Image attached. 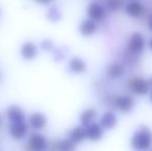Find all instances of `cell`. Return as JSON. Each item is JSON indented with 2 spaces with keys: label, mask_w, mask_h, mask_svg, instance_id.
<instances>
[{
  "label": "cell",
  "mask_w": 152,
  "mask_h": 151,
  "mask_svg": "<svg viewBox=\"0 0 152 151\" xmlns=\"http://www.w3.org/2000/svg\"><path fill=\"white\" fill-rule=\"evenodd\" d=\"M152 146V131L146 125H141L130 139V147L134 151H148Z\"/></svg>",
  "instance_id": "1"
},
{
  "label": "cell",
  "mask_w": 152,
  "mask_h": 151,
  "mask_svg": "<svg viewBox=\"0 0 152 151\" xmlns=\"http://www.w3.org/2000/svg\"><path fill=\"white\" fill-rule=\"evenodd\" d=\"M106 106L111 109L117 110L122 114H128L134 110L136 101L129 94H115L106 98Z\"/></svg>",
  "instance_id": "2"
},
{
  "label": "cell",
  "mask_w": 152,
  "mask_h": 151,
  "mask_svg": "<svg viewBox=\"0 0 152 151\" xmlns=\"http://www.w3.org/2000/svg\"><path fill=\"white\" fill-rule=\"evenodd\" d=\"M127 88L132 93H134V95H139V96L148 94L151 90L149 80H146L140 76L132 77L127 81Z\"/></svg>",
  "instance_id": "3"
},
{
  "label": "cell",
  "mask_w": 152,
  "mask_h": 151,
  "mask_svg": "<svg viewBox=\"0 0 152 151\" xmlns=\"http://www.w3.org/2000/svg\"><path fill=\"white\" fill-rule=\"evenodd\" d=\"M146 40L145 36L139 31L132 33L127 40V51L134 56H140L144 53Z\"/></svg>",
  "instance_id": "4"
},
{
  "label": "cell",
  "mask_w": 152,
  "mask_h": 151,
  "mask_svg": "<svg viewBox=\"0 0 152 151\" xmlns=\"http://www.w3.org/2000/svg\"><path fill=\"white\" fill-rule=\"evenodd\" d=\"M47 147L48 141L44 135L39 133H33L29 136L26 151H44Z\"/></svg>",
  "instance_id": "5"
},
{
  "label": "cell",
  "mask_w": 152,
  "mask_h": 151,
  "mask_svg": "<svg viewBox=\"0 0 152 151\" xmlns=\"http://www.w3.org/2000/svg\"><path fill=\"white\" fill-rule=\"evenodd\" d=\"M86 12L89 19L95 21V22H102L107 18V12L108 10L99 2L93 1L88 4Z\"/></svg>",
  "instance_id": "6"
},
{
  "label": "cell",
  "mask_w": 152,
  "mask_h": 151,
  "mask_svg": "<svg viewBox=\"0 0 152 151\" xmlns=\"http://www.w3.org/2000/svg\"><path fill=\"white\" fill-rule=\"evenodd\" d=\"M124 10L126 15L130 18L141 19L146 14V6L139 0H132V1L126 2Z\"/></svg>",
  "instance_id": "7"
},
{
  "label": "cell",
  "mask_w": 152,
  "mask_h": 151,
  "mask_svg": "<svg viewBox=\"0 0 152 151\" xmlns=\"http://www.w3.org/2000/svg\"><path fill=\"white\" fill-rule=\"evenodd\" d=\"M28 133V125L25 122L20 123H10V135L15 140H23Z\"/></svg>",
  "instance_id": "8"
},
{
  "label": "cell",
  "mask_w": 152,
  "mask_h": 151,
  "mask_svg": "<svg viewBox=\"0 0 152 151\" xmlns=\"http://www.w3.org/2000/svg\"><path fill=\"white\" fill-rule=\"evenodd\" d=\"M6 116L10 123L25 122V112L20 106L12 105L6 111Z\"/></svg>",
  "instance_id": "9"
},
{
  "label": "cell",
  "mask_w": 152,
  "mask_h": 151,
  "mask_svg": "<svg viewBox=\"0 0 152 151\" xmlns=\"http://www.w3.org/2000/svg\"><path fill=\"white\" fill-rule=\"evenodd\" d=\"M86 128V136L87 139L90 140L92 142H98L102 139L104 137V128L99 123H91L88 126L85 127Z\"/></svg>",
  "instance_id": "10"
},
{
  "label": "cell",
  "mask_w": 152,
  "mask_h": 151,
  "mask_svg": "<svg viewBox=\"0 0 152 151\" xmlns=\"http://www.w3.org/2000/svg\"><path fill=\"white\" fill-rule=\"evenodd\" d=\"M48 123L46 115L42 112H34L29 117V125L34 131H42L46 127Z\"/></svg>",
  "instance_id": "11"
},
{
  "label": "cell",
  "mask_w": 152,
  "mask_h": 151,
  "mask_svg": "<svg viewBox=\"0 0 152 151\" xmlns=\"http://www.w3.org/2000/svg\"><path fill=\"white\" fill-rule=\"evenodd\" d=\"M106 74L111 80H118L125 74V66L122 63L115 61V62H112L108 65Z\"/></svg>",
  "instance_id": "12"
},
{
  "label": "cell",
  "mask_w": 152,
  "mask_h": 151,
  "mask_svg": "<svg viewBox=\"0 0 152 151\" xmlns=\"http://www.w3.org/2000/svg\"><path fill=\"white\" fill-rule=\"evenodd\" d=\"M97 30V24L95 21L91 20V19H85L79 25V31H80L81 35L85 37H89L93 35Z\"/></svg>",
  "instance_id": "13"
},
{
  "label": "cell",
  "mask_w": 152,
  "mask_h": 151,
  "mask_svg": "<svg viewBox=\"0 0 152 151\" xmlns=\"http://www.w3.org/2000/svg\"><path fill=\"white\" fill-rule=\"evenodd\" d=\"M21 56L26 60H32L38 54V48L33 42H26L21 46Z\"/></svg>",
  "instance_id": "14"
},
{
  "label": "cell",
  "mask_w": 152,
  "mask_h": 151,
  "mask_svg": "<svg viewBox=\"0 0 152 151\" xmlns=\"http://www.w3.org/2000/svg\"><path fill=\"white\" fill-rule=\"evenodd\" d=\"M117 122H118L117 115L113 111L106 112L99 120V124L104 129H113L117 125Z\"/></svg>",
  "instance_id": "15"
},
{
  "label": "cell",
  "mask_w": 152,
  "mask_h": 151,
  "mask_svg": "<svg viewBox=\"0 0 152 151\" xmlns=\"http://www.w3.org/2000/svg\"><path fill=\"white\" fill-rule=\"evenodd\" d=\"M51 148L54 151H76L77 144H75L70 139L66 138V139L53 142V144H51Z\"/></svg>",
  "instance_id": "16"
},
{
  "label": "cell",
  "mask_w": 152,
  "mask_h": 151,
  "mask_svg": "<svg viewBox=\"0 0 152 151\" xmlns=\"http://www.w3.org/2000/svg\"><path fill=\"white\" fill-rule=\"evenodd\" d=\"M68 139H70L75 144H81L87 139L86 128L83 125L76 126L68 131Z\"/></svg>",
  "instance_id": "17"
},
{
  "label": "cell",
  "mask_w": 152,
  "mask_h": 151,
  "mask_svg": "<svg viewBox=\"0 0 152 151\" xmlns=\"http://www.w3.org/2000/svg\"><path fill=\"white\" fill-rule=\"evenodd\" d=\"M68 69L70 73L80 75L87 69V63L80 57H72L68 62Z\"/></svg>",
  "instance_id": "18"
},
{
  "label": "cell",
  "mask_w": 152,
  "mask_h": 151,
  "mask_svg": "<svg viewBox=\"0 0 152 151\" xmlns=\"http://www.w3.org/2000/svg\"><path fill=\"white\" fill-rule=\"evenodd\" d=\"M96 117H97V111L94 108H88L80 114V122L83 126L86 127L94 122Z\"/></svg>",
  "instance_id": "19"
},
{
  "label": "cell",
  "mask_w": 152,
  "mask_h": 151,
  "mask_svg": "<svg viewBox=\"0 0 152 151\" xmlns=\"http://www.w3.org/2000/svg\"><path fill=\"white\" fill-rule=\"evenodd\" d=\"M125 0H106L104 7L110 12H117L125 7Z\"/></svg>",
  "instance_id": "20"
},
{
  "label": "cell",
  "mask_w": 152,
  "mask_h": 151,
  "mask_svg": "<svg viewBox=\"0 0 152 151\" xmlns=\"http://www.w3.org/2000/svg\"><path fill=\"white\" fill-rule=\"evenodd\" d=\"M47 17L50 21L52 22H58L59 20H61L62 18V14L59 10V8H57L56 6H53L49 9L48 14H47Z\"/></svg>",
  "instance_id": "21"
},
{
  "label": "cell",
  "mask_w": 152,
  "mask_h": 151,
  "mask_svg": "<svg viewBox=\"0 0 152 151\" xmlns=\"http://www.w3.org/2000/svg\"><path fill=\"white\" fill-rule=\"evenodd\" d=\"M42 49H44V50H50V49L53 47V44L50 42V40H45V42H42Z\"/></svg>",
  "instance_id": "22"
},
{
  "label": "cell",
  "mask_w": 152,
  "mask_h": 151,
  "mask_svg": "<svg viewBox=\"0 0 152 151\" xmlns=\"http://www.w3.org/2000/svg\"><path fill=\"white\" fill-rule=\"evenodd\" d=\"M34 1L37 2V3H39V4H50L53 0H34Z\"/></svg>",
  "instance_id": "23"
},
{
  "label": "cell",
  "mask_w": 152,
  "mask_h": 151,
  "mask_svg": "<svg viewBox=\"0 0 152 151\" xmlns=\"http://www.w3.org/2000/svg\"><path fill=\"white\" fill-rule=\"evenodd\" d=\"M148 28H149V30L152 32V15H151L150 19H149V21H148Z\"/></svg>",
  "instance_id": "24"
},
{
  "label": "cell",
  "mask_w": 152,
  "mask_h": 151,
  "mask_svg": "<svg viewBox=\"0 0 152 151\" xmlns=\"http://www.w3.org/2000/svg\"><path fill=\"white\" fill-rule=\"evenodd\" d=\"M148 47H149V49L152 51V37L149 39V42H148Z\"/></svg>",
  "instance_id": "25"
},
{
  "label": "cell",
  "mask_w": 152,
  "mask_h": 151,
  "mask_svg": "<svg viewBox=\"0 0 152 151\" xmlns=\"http://www.w3.org/2000/svg\"><path fill=\"white\" fill-rule=\"evenodd\" d=\"M149 99H150V103L152 104V88L150 90V93H149Z\"/></svg>",
  "instance_id": "26"
},
{
  "label": "cell",
  "mask_w": 152,
  "mask_h": 151,
  "mask_svg": "<svg viewBox=\"0 0 152 151\" xmlns=\"http://www.w3.org/2000/svg\"><path fill=\"white\" fill-rule=\"evenodd\" d=\"M149 83H150V86H151V88H152V77L150 79H149Z\"/></svg>",
  "instance_id": "27"
},
{
  "label": "cell",
  "mask_w": 152,
  "mask_h": 151,
  "mask_svg": "<svg viewBox=\"0 0 152 151\" xmlns=\"http://www.w3.org/2000/svg\"><path fill=\"white\" fill-rule=\"evenodd\" d=\"M1 125H2V117H1V115H0V127H1Z\"/></svg>",
  "instance_id": "28"
},
{
  "label": "cell",
  "mask_w": 152,
  "mask_h": 151,
  "mask_svg": "<svg viewBox=\"0 0 152 151\" xmlns=\"http://www.w3.org/2000/svg\"><path fill=\"white\" fill-rule=\"evenodd\" d=\"M128 1H132V0H128Z\"/></svg>",
  "instance_id": "29"
},
{
  "label": "cell",
  "mask_w": 152,
  "mask_h": 151,
  "mask_svg": "<svg viewBox=\"0 0 152 151\" xmlns=\"http://www.w3.org/2000/svg\"><path fill=\"white\" fill-rule=\"evenodd\" d=\"M0 79H1V76H0Z\"/></svg>",
  "instance_id": "30"
},
{
  "label": "cell",
  "mask_w": 152,
  "mask_h": 151,
  "mask_svg": "<svg viewBox=\"0 0 152 151\" xmlns=\"http://www.w3.org/2000/svg\"><path fill=\"white\" fill-rule=\"evenodd\" d=\"M151 151H152V148H151Z\"/></svg>",
  "instance_id": "31"
}]
</instances>
